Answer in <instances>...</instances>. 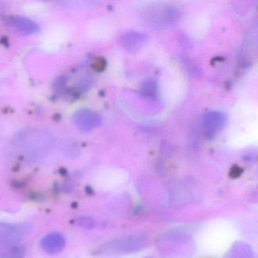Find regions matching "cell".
Listing matches in <instances>:
<instances>
[{
    "label": "cell",
    "mask_w": 258,
    "mask_h": 258,
    "mask_svg": "<svg viewBox=\"0 0 258 258\" xmlns=\"http://www.w3.org/2000/svg\"><path fill=\"white\" fill-rule=\"evenodd\" d=\"M75 123L84 130H90L99 123L97 115L88 109H81L73 117Z\"/></svg>",
    "instance_id": "obj_2"
},
{
    "label": "cell",
    "mask_w": 258,
    "mask_h": 258,
    "mask_svg": "<svg viewBox=\"0 0 258 258\" xmlns=\"http://www.w3.org/2000/svg\"><path fill=\"white\" fill-rule=\"evenodd\" d=\"M8 23L16 31L24 34H33L39 31V26L36 22L23 16H12L9 18Z\"/></svg>",
    "instance_id": "obj_1"
},
{
    "label": "cell",
    "mask_w": 258,
    "mask_h": 258,
    "mask_svg": "<svg viewBox=\"0 0 258 258\" xmlns=\"http://www.w3.org/2000/svg\"><path fill=\"white\" fill-rule=\"evenodd\" d=\"M42 245L49 253H57L61 251L64 247V239L59 234H50L43 238Z\"/></svg>",
    "instance_id": "obj_3"
}]
</instances>
